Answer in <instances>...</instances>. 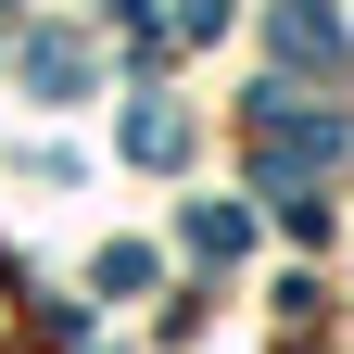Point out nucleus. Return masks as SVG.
I'll list each match as a JSON object with an SVG mask.
<instances>
[{"label": "nucleus", "mask_w": 354, "mask_h": 354, "mask_svg": "<svg viewBox=\"0 0 354 354\" xmlns=\"http://www.w3.org/2000/svg\"><path fill=\"white\" fill-rule=\"evenodd\" d=\"M279 64L342 76V13H329V0H279Z\"/></svg>", "instance_id": "obj_1"}, {"label": "nucleus", "mask_w": 354, "mask_h": 354, "mask_svg": "<svg viewBox=\"0 0 354 354\" xmlns=\"http://www.w3.org/2000/svg\"><path fill=\"white\" fill-rule=\"evenodd\" d=\"M241 13V0H190V38H215V26H228Z\"/></svg>", "instance_id": "obj_5"}, {"label": "nucleus", "mask_w": 354, "mask_h": 354, "mask_svg": "<svg viewBox=\"0 0 354 354\" xmlns=\"http://www.w3.org/2000/svg\"><path fill=\"white\" fill-rule=\"evenodd\" d=\"M177 152H190V114H177V102H140V114H127V165H177Z\"/></svg>", "instance_id": "obj_3"}, {"label": "nucleus", "mask_w": 354, "mask_h": 354, "mask_svg": "<svg viewBox=\"0 0 354 354\" xmlns=\"http://www.w3.org/2000/svg\"><path fill=\"white\" fill-rule=\"evenodd\" d=\"M177 241H190L203 266H241V253H253V215H241V203H190V215H177Z\"/></svg>", "instance_id": "obj_2"}, {"label": "nucleus", "mask_w": 354, "mask_h": 354, "mask_svg": "<svg viewBox=\"0 0 354 354\" xmlns=\"http://www.w3.org/2000/svg\"><path fill=\"white\" fill-rule=\"evenodd\" d=\"M26 88H51V102L88 88V51H76V38H26Z\"/></svg>", "instance_id": "obj_4"}]
</instances>
